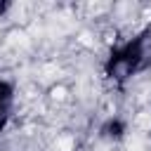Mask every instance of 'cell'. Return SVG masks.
<instances>
[{"label": "cell", "mask_w": 151, "mask_h": 151, "mask_svg": "<svg viewBox=\"0 0 151 151\" xmlns=\"http://www.w3.org/2000/svg\"><path fill=\"white\" fill-rule=\"evenodd\" d=\"M68 99H71V90H68L64 83H54V85L47 87V101H50V104L64 106Z\"/></svg>", "instance_id": "1"}]
</instances>
